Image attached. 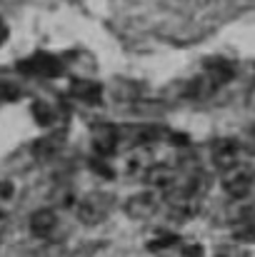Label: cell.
<instances>
[{
  "mask_svg": "<svg viewBox=\"0 0 255 257\" xmlns=\"http://www.w3.org/2000/svg\"><path fill=\"white\" fill-rule=\"evenodd\" d=\"M113 210V197L110 195H100V192H93L80 200L78 205V217L83 220L85 225H98L103 222Z\"/></svg>",
  "mask_w": 255,
  "mask_h": 257,
  "instance_id": "cell-1",
  "label": "cell"
},
{
  "mask_svg": "<svg viewBox=\"0 0 255 257\" xmlns=\"http://www.w3.org/2000/svg\"><path fill=\"white\" fill-rule=\"evenodd\" d=\"M18 70L25 75H40V78H58L63 73V63L48 53H38L23 63H18Z\"/></svg>",
  "mask_w": 255,
  "mask_h": 257,
  "instance_id": "cell-2",
  "label": "cell"
},
{
  "mask_svg": "<svg viewBox=\"0 0 255 257\" xmlns=\"http://www.w3.org/2000/svg\"><path fill=\"white\" fill-rule=\"evenodd\" d=\"M118 130L115 125H108V122H98L93 125V148L100 158H110L115 150H118Z\"/></svg>",
  "mask_w": 255,
  "mask_h": 257,
  "instance_id": "cell-3",
  "label": "cell"
},
{
  "mask_svg": "<svg viewBox=\"0 0 255 257\" xmlns=\"http://www.w3.org/2000/svg\"><path fill=\"white\" fill-rule=\"evenodd\" d=\"M250 187H253V175H250V170H245V168H233V170L225 172L223 190H225L230 197L240 200V197H245V195L250 192Z\"/></svg>",
  "mask_w": 255,
  "mask_h": 257,
  "instance_id": "cell-4",
  "label": "cell"
},
{
  "mask_svg": "<svg viewBox=\"0 0 255 257\" xmlns=\"http://www.w3.org/2000/svg\"><path fill=\"white\" fill-rule=\"evenodd\" d=\"M155 210H158V197H155V192H138V195H133V197L125 202V212H128V217H133V220H145V217H150Z\"/></svg>",
  "mask_w": 255,
  "mask_h": 257,
  "instance_id": "cell-5",
  "label": "cell"
},
{
  "mask_svg": "<svg viewBox=\"0 0 255 257\" xmlns=\"http://www.w3.org/2000/svg\"><path fill=\"white\" fill-rule=\"evenodd\" d=\"M238 155H240V145L235 140H218L213 145V160L220 170H233L238 168Z\"/></svg>",
  "mask_w": 255,
  "mask_h": 257,
  "instance_id": "cell-6",
  "label": "cell"
},
{
  "mask_svg": "<svg viewBox=\"0 0 255 257\" xmlns=\"http://www.w3.org/2000/svg\"><path fill=\"white\" fill-rule=\"evenodd\" d=\"M55 227H58V217L53 210H35L30 215V232L35 237H48L55 232Z\"/></svg>",
  "mask_w": 255,
  "mask_h": 257,
  "instance_id": "cell-7",
  "label": "cell"
},
{
  "mask_svg": "<svg viewBox=\"0 0 255 257\" xmlns=\"http://www.w3.org/2000/svg\"><path fill=\"white\" fill-rule=\"evenodd\" d=\"M70 95L78 97L80 102H88V105H98L100 97H103V85L95 83V80H75L70 85Z\"/></svg>",
  "mask_w": 255,
  "mask_h": 257,
  "instance_id": "cell-8",
  "label": "cell"
},
{
  "mask_svg": "<svg viewBox=\"0 0 255 257\" xmlns=\"http://www.w3.org/2000/svg\"><path fill=\"white\" fill-rule=\"evenodd\" d=\"M60 148H63V138L60 135H48V138H43L33 145V155L40 158V160H48V158L58 155Z\"/></svg>",
  "mask_w": 255,
  "mask_h": 257,
  "instance_id": "cell-9",
  "label": "cell"
},
{
  "mask_svg": "<svg viewBox=\"0 0 255 257\" xmlns=\"http://www.w3.org/2000/svg\"><path fill=\"white\" fill-rule=\"evenodd\" d=\"M145 180H148V185H153V187H170L173 185V180H175V172L165 168V165H153L150 170L143 175Z\"/></svg>",
  "mask_w": 255,
  "mask_h": 257,
  "instance_id": "cell-10",
  "label": "cell"
},
{
  "mask_svg": "<svg viewBox=\"0 0 255 257\" xmlns=\"http://www.w3.org/2000/svg\"><path fill=\"white\" fill-rule=\"evenodd\" d=\"M150 168H153V163H150V150L148 148H140L128 158V170L135 172V175H145Z\"/></svg>",
  "mask_w": 255,
  "mask_h": 257,
  "instance_id": "cell-11",
  "label": "cell"
},
{
  "mask_svg": "<svg viewBox=\"0 0 255 257\" xmlns=\"http://www.w3.org/2000/svg\"><path fill=\"white\" fill-rule=\"evenodd\" d=\"M33 117H35V122H40V125H50V122L55 120V112H53V107H50L48 102H35V105H33Z\"/></svg>",
  "mask_w": 255,
  "mask_h": 257,
  "instance_id": "cell-12",
  "label": "cell"
},
{
  "mask_svg": "<svg viewBox=\"0 0 255 257\" xmlns=\"http://www.w3.org/2000/svg\"><path fill=\"white\" fill-rule=\"evenodd\" d=\"M18 95H20V87L0 80V102H13V100H18Z\"/></svg>",
  "mask_w": 255,
  "mask_h": 257,
  "instance_id": "cell-13",
  "label": "cell"
},
{
  "mask_svg": "<svg viewBox=\"0 0 255 257\" xmlns=\"http://www.w3.org/2000/svg\"><path fill=\"white\" fill-rule=\"evenodd\" d=\"M178 242V237L175 235H170V232H163V235H155V240L148 245L150 250H163V247H170V245H175Z\"/></svg>",
  "mask_w": 255,
  "mask_h": 257,
  "instance_id": "cell-14",
  "label": "cell"
},
{
  "mask_svg": "<svg viewBox=\"0 0 255 257\" xmlns=\"http://www.w3.org/2000/svg\"><path fill=\"white\" fill-rule=\"evenodd\" d=\"M13 192H15L13 182H8V180H0V202H3V200H10V197H13Z\"/></svg>",
  "mask_w": 255,
  "mask_h": 257,
  "instance_id": "cell-15",
  "label": "cell"
},
{
  "mask_svg": "<svg viewBox=\"0 0 255 257\" xmlns=\"http://www.w3.org/2000/svg\"><path fill=\"white\" fill-rule=\"evenodd\" d=\"M93 170L98 172V175H105V177H113V170H110V168L105 165V160H100V163H98V160H93Z\"/></svg>",
  "mask_w": 255,
  "mask_h": 257,
  "instance_id": "cell-16",
  "label": "cell"
},
{
  "mask_svg": "<svg viewBox=\"0 0 255 257\" xmlns=\"http://www.w3.org/2000/svg\"><path fill=\"white\" fill-rule=\"evenodd\" d=\"M183 257H203V247L200 245H185L183 247Z\"/></svg>",
  "mask_w": 255,
  "mask_h": 257,
  "instance_id": "cell-17",
  "label": "cell"
},
{
  "mask_svg": "<svg viewBox=\"0 0 255 257\" xmlns=\"http://www.w3.org/2000/svg\"><path fill=\"white\" fill-rule=\"evenodd\" d=\"M215 257H240V252L233 250V247H220V250L215 252Z\"/></svg>",
  "mask_w": 255,
  "mask_h": 257,
  "instance_id": "cell-18",
  "label": "cell"
},
{
  "mask_svg": "<svg viewBox=\"0 0 255 257\" xmlns=\"http://www.w3.org/2000/svg\"><path fill=\"white\" fill-rule=\"evenodd\" d=\"M8 40V25H5V20L0 18V45Z\"/></svg>",
  "mask_w": 255,
  "mask_h": 257,
  "instance_id": "cell-19",
  "label": "cell"
},
{
  "mask_svg": "<svg viewBox=\"0 0 255 257\" xmlns=\"http://www.w3.org/2000/svg\"><path fill=\"white\" fill-rule=\"evenodd\" d=\"M248 145H250V150L255 153V127L250 130V133H248Z\"/></svg>",
  "mask_w": 255,
  "mask_h": 257,
  "instance_id": "cell-20",
  "label": "cell"
}]
</instances>
